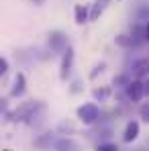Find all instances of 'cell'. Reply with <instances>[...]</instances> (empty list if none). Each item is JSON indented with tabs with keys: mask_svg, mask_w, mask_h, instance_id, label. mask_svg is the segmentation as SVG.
Returning a JSON list of instances; mask_svg holds the SVG:
<instances>
[{
	"mask_svg": "<svg viewBox=\"0 0 149 151\" xmlns=\"http://www.w3.org/2000/svg\"><path fill=\"white\" fill-rule=\"evenodd\" d=\"M108 94H110V90H108V88H102V90H100V88H96V90H94V96H96V98H100V100H102V98H106Z\"/></svg>",
	"mask_w": 149,
	"mask_h": 151,
	"instance_id": "9a60e30c",
	"label": "cell"
},
{
	"mask_svg": "<svg viewBox=\"0 0 149 151\" xmlns=\"http://www.w3.org/2000/svg\"><path fill=\"white\" fill-rule=\"evenodd\" d=\"M145 35H147V41H149V23L145 25Z\"/></svg>",
	"mask_w": 149,
	"mask_h": 151,
	"instance_id": "603a6c76",
	"label": "cell"
},
{
	"mask_svg": "<svg viewBox=\"0 0 149 151\" xmlns=\"http://www.w3.org/2000/svg\"><path fill=\"white\" fill-rule=\"evenodd\" d=\"M129 37H131V41H133V47H139V45L147 43V35H145V27L143 25H135Z\"/></svg>",
	"mask_w": 149,
	"mask_h": 151,
	"instance_id": "52a82bcc",
	"label": "cell"
},
{
	"mask_svg": "<svg viewBox=\"0 0 149 151\" xmlns=\"http://www.w3.org/2000/svg\"><path fill=\"white\" fill-rule=\"evenodd\" d=\"M145 94H147V96H149V80H147V82H145Z\"/></svg>",
	"mask_w": 149,
	"mask_h": 151,
	"instance_id": "7402d4cb",
	"label": "cell"
},
{
	"mask_svg": "<svg viewBox=\"0 0 149 151\" xmlns=\"http://www.w3.org/2000/svg\"><path fill=\"white\" fill-rule=\"evenodd\" d=\"M6 72H8V61H6L4 57H0V78L6 76Z\"/></svg>",
	"mask_w": 149,
	"mask_h": 151,
	"instance_id": "e0dca14e",
	"label": "cell"
},
{
	"mask_svg": "<svg viewBox=\"0 0 149 151\" xmlns=\"http://www.w3.org/2000/svg\"><path fill=\"white\" fill-rule=\"evenodd\" d=\"M106 6H108V0H96L92 4V10H90V21H98L100 14L106 10Z\"/></svg>",
	"mask_w": 149,
	"mask_h": 151,
	"instance_id": "8fae6325",
	"label": "cell"
},
{
	"mask_svg": "<svg viewBox=\"0 0 149 151\" xmlns=\"http://www.w3.org/2000/svg\"><path fill=\"white\" fill-rule=\"evenodd\" d=\"M96 151H119V147L112 145V143H104V145H98Z\"/></svg>",
	"mask_w": 149,
	"mask_h": 151,
	"instance_id": "2e32d148",
	"label": "cell"
},
{
	"mask_svg": "<svg viewBox=\"0 0 149 151\" xmlns=\"http://www.w3.org/2000/svg\"><path fill=\"white\" fill-rule=\"evenodd\" d=\"M37 108H41L39 102H27L19 110H14V112L10 114V121H27V119H33V114H35Z\"/></svg>",
	"mask_w": 149,
	"mask_h": 151,
	"instance_id": "3957f363",
	"label": "cell"
},
{
	"mask_svg": "<svg viewBox=\"0 0 149 151\" xmlns=\"http://www.w3.org/2000/svg\"><path fill=\"white\" fill-rule=\"evenodd\" d=\"M133 74L137 78H143V76H149V59H137L133 61Z\"/></svg>",
	"mask_w": 149,
	"mask_h": 151,
	"instance_id": "9c48e42d",
	"label": "cell"
},
{
	"mask_svg": "<svg viewBox=\"0 0 149 151\" xmlns=\"http://www.w3.org/2000/svg\"><path fill=\"white\" fill-rule=\"evenodd\" d=\"M74 14H76V23H78V25H84V23L90 19V14H88V8H86L84 4H78V6H76Z\"/></svg>",
	"mask_w": 149,
	"mask_h": 151,
	"instance_id": "7c38bea8",
	"label": "cell"
},
{
	"mask_svg": "<svg viewBox=\"0 0 149 151\" xmlns=\"http://www.w3.org/2000/svg\"><path fill=\"white\" fill-rule=\"evenodd\" d=\"M100 116V108L94 104V102H88V104H82L78 108V119L84 123V125H92L96 123Z\"/></svg>",
	"mask_w": 149,
	"mask_h": 151,
	"instance_id": "6da1fadb",
	"label": "cell"
},
{
	"mask_svg": "<svg viewBox=\"0 0 149 151\" xmlns=\"http://www.w3.org/2000/svg\"><path fill=\"white\" fill-rule=\"evenodd\" d=\"M143 96H145V82H141V80L129 82V86H127V98L133 102H139Z\"/></svg>",
	"mask_w": 149,
	"mask_h": 151,
	"instance_id": "277c9868",
	"label": "cell"
},
{
	"mask_svg": "<svg viewBox=\"0 0 149 151\" xmlns=\"http://www.w3.org/2000/svg\"><path fill=\"white\" fill-rule=\"evenodd\" d=\"M27 90V78L25 74H17L14 76V82H12V88H10V96L12 98H19V96H23Z\"/></svg>",
	"mask_w": 149,
	"mask_h": 151,
	"instance_id": "8992f818",
	"label": "cell"
},
{
	"mask_svg": "<svg viewBox=\"0 0 149 151\" xmlns=\"http://www.w3.org/2000/svg\"><path fill=\"white\" fill-rule=\"evenodd\" d=\"M102 70H104V63H98V65L94 68V72L90 74V78H96V76H98V72H102Z\"/></svg>",
	"mask_w": 149,
	"mask_h": 151,
	"instance_id": "d6986e66",
	"label": "cell"
},
{
	"mask_svg": "<svg viewBox=\"0 0 149 151\" xmlns=\"http://www.w3.org/2000/svg\"><path fill=\"white\" fill-rule=\"evenodd\" d=\"M117 43L123 45V47H133V41H131L129 35H119V37H117Z\"/></svg>",
	"mask_w": 149,
	"mask_h": 151,
	"instance_id": "4fadbf2b",
	"label": "cell"
},
{
	"mask_svg": "<svg viewBox=\"0 0 149 151\" xmlns=\"http://www.w3.org/2000/svg\"><path fill=\"white\" fill-rule=\"evenodd\" d=\"M129 82H131V80H129L127 76H119V78H114V86H117V84H125V88H127Z\"/></svg>",
	"mask_w": 149,
	"mask_h": 151,
	"instance_id": "ac0fdd59",
	"label": "cell"
},
{
	"mask_svg": "<svg viewBox=\"0 0 149 151\" xmlns=\"http://www.w3.org/2000/svg\"><path fill=\"white\" fill-rule=\"evenodd\" d=\"M137 137H139V123L137 121H131L127 125V129H125V133H123V141L125 143H133Z\"/></svg>",
	"mask_w": 149,
	"mask_h": 151,
	"instance_id": "ba28073f",
	"label": "cell"
},
{
	"mask_svg": "<svg viewBox=\"0 0 149 151\" xmlns=\"http://www.w3.org/2000/svg\"><path fill=\"white\" fill-rule=\"evenodd\" d=\"M72 65H74V49L68 47V49L63 51L61 65H59V78H61V80H68V76L72 72Z\"/></svg>",
	"mask_w": 149,
	"mask_h": 151,
	"instance_id": "5b68a950",
	"label": "cell"
},
{
	"mask_svg": "<svg viewBox=\"0 0 149 151\" xmlns=\"http://www.w3.org/2000/svg\"><path fill=\"white\" fill-rule=\"evenodd\" d=\"M31 2H33V4H37V6H41V4H43L45 0H31Z\"/></svg>",
	"mask_w": 149,
	"mask_h": 151,
	"instance_id": "44dd1931",
	"label": "cell"
},
{
	"mask_svg": "<svg viewBox=\"0 0 149 151\" xmlns=\"http://www.w3.org/2000/svg\"><path fill=\"white\" fill-rule=\"evenodd\" d=\"M55 151H82V147L74 139H59L55 143Z\"/></svg>",
	"mask_w": 149,
	"mask_h": 151,
	"instance_id": "30bf717a",
	"label": "cell"
},
{
	"mask_svg": "<svg viewBox=\"0 0 149 151\" xmlns=\"http://www.w3.org/2000/svg\"><path fill=\"white\" fill-rule=\"evenodd\" d=\"M139 116H141L145 123H149V102H145V104L139 108Z\"/></svg>",
	"mask_w": 149,
	"mask_h": 151,
	"instance_id": "5bb4252c",
	"label": "cell"
},
{
	"mask_svg": "<svg viewBox=\"0 0 149 151\" xmlns=\"http://www.w3.org/2000/svg\"><path fill=\"white\" fill-rule=\"evenodd\" d=\"M139 19H149V8H143V10H139V14H137Z\"/></svg>",
	"mask_w": 149,
	"mask_h": 151,
	"instance_id": "ffe728a7",
	"label": "cell"
},
{
	"mask_svg": "<svg viewBox=\"0 0 149 151\" xmlns=\"http://www.w3.org/2000/svg\"><path fill=\"white\" fill-rule=\"evenodd\" d=\"M49 47L55 53H63L68 49V37L63 31H51L49 33Z\"/></svg>",
	"mask_w": 149,
	"mask_h": 151,
	"instance_id": "7a4b0ae2",
	"label": "cell"
}]
</instances>
